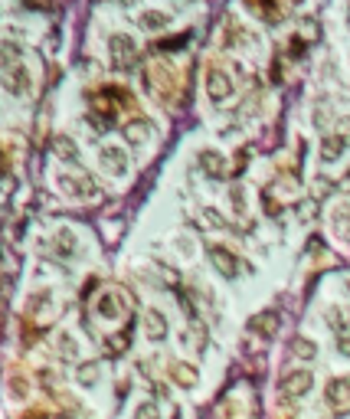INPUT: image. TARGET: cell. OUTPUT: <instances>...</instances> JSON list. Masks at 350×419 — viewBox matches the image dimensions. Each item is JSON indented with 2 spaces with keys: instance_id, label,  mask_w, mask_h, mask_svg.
<instances>
[{
  "instance_id": "obj_1",
  "label": "cell",
  "mask_w": 350,
  "mask_h": 419,
  "mask_svg": "<svg viewBox=\"0 0 350 419\" xmlns=\"http://www.w3.org/2000/svg\"><path fill=\"white\" fill-rule=\"evenodd\" d=\"M226 92H230V82H222V76L216 72V76L210 79V95H213V99H222Z\"/></svg>"
},
{
  "instance_id": "obj_2",
  "label": "cell",
  "mask_w": 350,
  "mask_h": 419,
  "mask_svg": "<svg viewBox=\"0 0 350 419\" xmlns=\"http://www.w3.org/2000/svg\"><path fill=\"white\" fill-rule=\"evenodd\" d=\"M213 259H216V265H220V269H222L226 275H232V272H236V265H232V259L226 256L222 249H213Z\"/></svg>"
}]
</instances>
